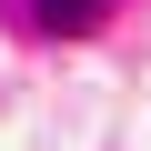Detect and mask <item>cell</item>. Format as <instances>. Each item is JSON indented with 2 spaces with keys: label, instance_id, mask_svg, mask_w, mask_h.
Listing matches in <instances>:
<instances>
[{
  "label": "cell",
  "instance_id": "obj_1",
  "mask_svg": "<svg viewBox=\"0 0 151 151\" xmlns=\"http://www.w3.org/2000/svg\"><path fill=\"white\" fill-rule=\"evenodd\" d=\"M30 20H40L50 40H81V30H101V20H111V0H30Z\"/></svg>",
  "mask_w": 151,
  "mask_h": 151
}]
</instances>
